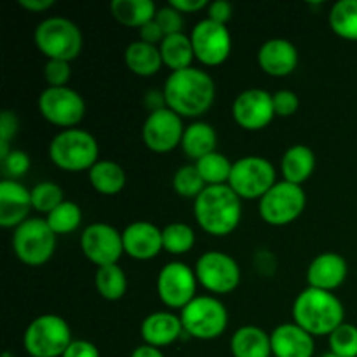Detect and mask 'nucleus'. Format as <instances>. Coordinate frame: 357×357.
<instances>
[{
  "label": "nucleus",
  "mask_w": 357,
  "mask_h": 357,
  "mask_svg": "<svg viewBox=\"0 0 357 357\" xmlns=\"http://www.w3.org/2000/svg\"><path fill=\"white\" fill-rule=\"evenodd\" d=\"M162 93L169 110L181 119H195L204 115L213 107L216 87L208 72L190 66L180 72H171L164 82Z\"/></svg>",
  "instance_id": "f257e3e1"
},
{
  "label": "nucleus",
  "mask_w": 357,
  "mask_h": 357,
  "mask_svg": "<svg viewBox=\"0 0 357 357\" xmlns=\"http://www.w3.org/2000/svg\"><path fill=\"white\" fill-rule=\"evenodd\" d=\"M293 323L312 337H330L345 323V309L335 293L305 288L293 302Z\"/></svg>",
  "instance_id": "f03ea898"
},
{
  "label": "nucleus",
  "mask_w": 357,
  "mask_h": 357,
  "mask_svg": "<svg viewBox=\"0 0 357 357\" xmlns=\"http://www.w3.org/2000/svg\"><path fill=\"white\" fill-rule=\"evenodd\" d=\"M243 199L229 185L206 187L194 201V216L209 236L225 237L239 227L243 216Z\"/></svg>",
  "instance_id": "7ed1b4c3"
},
{
  "label": "nucleus",
  "mask_w": 357,
  "mask_h": 357,
  "mask_svg": "<svg viewBox=\"0 0 357 357\" xmlns=\"http://www.w3.org/2000/svg\"><path fill=\"white\" fill-rule=\"evenodd\" d=\"M100 145L91 132L80 128L63 129L49 143V159L66 173H89L98 162Z\"/></svg>",
  "instance_id": "20e7f679"
},
{
  "label": "nucleus",
  "mask_w": 357,
  "mask_h": 357,
  "mask_svg": "<svg viewBox=\"0 0 357 357\" xmlns=\"http://www.w3.org/2000/svg\"><path fill=\"white\" fill-rule=\"evenodd\" d=\"M33 42L47 59L72 63L80 54L84 37L73 21L61 16H52L40 21L33 31Z\"/></svg>",
  "instance_id": "39448f33"
},
{
  "label": "nucleus",
  "mask_w": 357,
  "mask_h": 357,
  "mask_svg": "<svg viewBox=\"0 0 357 357\" xmlns=\"http://www.w3.org/2000/svg\"><path fill=\"white\" fill-rule=\"evenodd\" d=\"M72 342L70 324L56 314L35 317L23 333V349L30 357H63Z\"/></svg>",
  "instance_id": "423d86ee"
},
{
  "label": "nucleus",
  "mask_w": 357,
  "mask_h": 357,
  "mask_svg": "<svg viewBox=\"0 0 357 357\" xmlns=\"http://www.w3.org/2000/svg\"><path fill=\"white\" fill-rule=\"evenodd\" d=\"M183 333L195 340H216L229 326V312L216 296H195L180 314Z\"/></svg>",
  "instance_id": "0eeeda50"
},
{
  "label": "nucleus",
  "mask_w": 357,
  "mask_h": 357,
  "mask_svg": "<svg viewBox=\"0 0 357 357\" xmlns=\"http://www.w3.org/2000/svg\"><path fill=\"white\" fill-rule=\"evenodd\" d=\"M45 218H28L14 230L13 250L17 260L28 267H42L54 255L58 241Z\"/></svg>",
  "instance_id": "6e6552de"
},
{
  "label": "nucleus",
  "mask_w": 357,
  "mask_h": 357,
  "mask_svg": "<svg viewBox=\"0 0 357 357\" xmlns=\"http://www.w3.org/2000/svg\"><path fill=\"white\" fill-rule=\"evenodd\" d=\"M278 173L271 160L265 157L248 155L236 160L230 173L229 187L246 201H260L275 183Z\"/></svg>",
  "instance_id": "1a4fd4ad"
},
{
  "label": "nucleus",
  "mask_w": 357,
  "mask_h": 357,
  "mask_svg": "<svg viewBox=\"0 0 357 357\" xmlns=\"http://www.w3.org/2000/svg\"><path fill=\"white\" fill-rule=\"evenodd\" d=\"M307 206L303 187L278 181L264 197L258 201V213L261 220L272 227H284L295 222Z\"/></svg>",
  "instance_id": "9d476101"
},
{
  "label": "nucleus",
  "mask_w": 357,
  "mask_h": 357,
  "mask_svg": "<svg viewBox=\"0 0 357 357\" xmlns=\"http://www.w3.org/2000/svg\"><path fill=\"white\" fill-rule=\"evenodd\" d=\"M38 112L49 124L73 129L86 117V101L72 87H45L37 101Z\"/></svg>",
  "instance_id": "9b49d317"
},
{
  "label": "nucleus",
  "mask_w": 357,
  "mask_h": 357,
  "mask_svg": "<svg viewBox=\"0 0 357 357\" xmlns=\"http://www.w3.org/2000/svg\"><path fill=\"white\" fill-rule=\"evenodd\" d=\"M194 271L199 284L213 295H229L241 282L239 264L223 251L202 253Z\"/></svg>",
  "instance_id": "f8f14e48"
},
{
  "label": "nucleus",
  "mask_w": 357,
  "mask_h": 357,
  "mask_svg": "<svg viewBox=\"0 0 357 357\" xmlns=\"http://www.w3.org/2000/svg\"><path fill=\"white\" fill-rule=\"evenodd\" d=\"M195 271L183 261H171L157 275V295L169 309L181 310L197 296Z\"/></svg>",
  "instance_id": "ddd939ff"
},
{
  "label": "nucleus",
  "mask_w": 357,
  "mask_h": 357,
  "mask_svg": "<svg viewBox=\"0 0 357 357\" xmlns=\"http://www.w3.org/2000/svg\"><path fill=\"white\" fill-rule=\"evenodd\" d=\"M190 40L195 59L206 66H220L232 52V37L227 24L215 23L208 17L195 24Z\"/></svg>",
  "instance_id": "4468645a"
},
{
  "label": "nucleus",
  "mask_w": 357,
  "mask_h": 357,
  "mask_svg": "<svg viewBox=\"0 0 357 357\" xmlns=\"http://www.w3.org/2000/svg\"><path fill=\"white\" fill-rule=\"evenodd\" d=\"M80 250L84 257L98 268L119 264L124 255L122 232L108 223H91L80 236Z\"/></svg>",
  "instance_id": "2eb2a0df"
},
{
  "label": "nucleus",
  "mask_w": 357,
  "mask_h": 357,
  "mask_svg": "<svg viewBox=\"0 0 357 357\" xmlns=\"http://www.w3.org/2000/svg\"><path fill=\"white\" fill-rule=\"evenodd\" d=\"M185 128L183 119L169 108L150 112L142 129L143 142L152 152L169 153L181 145Z\"/></svg>",
  "instance_id": "dca6fc26"
},
{
  "label": "nucleus",
  "mask_w": 357,
  "mask_h": 357,
  "mask_svg": "<svg viewBox=\"0 0 357 357\" xmlns=\"http://www.w3.org/2000/svg\"><path fill=\"white\" fill-rule=\"evenodd\" d=\"M232 117L246 131L265 129L275 117L272 94L258 87L243 91L232 103Z\"/></svg>",
  "instance_id": "f3484780"
},
{
  "label": "nucleus",
  "mask_w": 357,
  "mask_h": 357,
  "mask_svg": "<svg viewBox=\"0 0 357 357\" xmlns=\"http://www.w3.org/2000/svg\"><path fill=\"white\" fill-rule=\"evenodd\" d=\"M124 253L135 260L146 261L164 250L162 229L150 222H132L122 230Z\"/></svg>",
  "instance_id": "a211bd4d"
},
{
  "label": "nucleus",
  "mask_w": 357,
  "mask_h": 357,
  "mask_svg": "<svg viewBox=\"0 0 357 357\" xmlns=\"http://www.w3.org/2000/svg\"><path fill=\"white\" fill-rule=\"evenodd\" d=\"M31 209V190L20 181L3 178L0 183V227L16 230L26 222Z\"/></svg>",
  "instance_id": "6ab92c4d"
},
{
  "label": "nucleus",
  "mask_w": 357,
  "mask_h": 357,
  "mask_svg": "<svg viewBox=\"0 0 357 357\" xmlns=\"http://www.w3.org/2000/svg\"><path fill=\"white\" fill-rule=\"evenodd\" d=\"M258 66L271 77H288L298 66V51L288 38H268L258 49Z\"/></svg>",
  "instance_id": "aec40b11"
},
{
  "label": "nucleus",
  "mask_w": 357,
  "mask_h": 357,
  "mask_svg": "<svg viewBox=\"0 0 357 357\" xmlns=\"http://www.w3.org/2000/svg\"><path fill=\"white\" fill-rule=\"evenodd\" d=\"M347 272L349 265L345 258L333 251H328L310 261L309 268H307V282H309V288L333 293L335 289L344 284L347 279Z\"/></svg>",
  "instance_id": "412c9836"
},
{
  "label": "nucleus",
  "mask_w": 357,
  "mask_h": 357,
  "mask_svg": "<svg viewBox=\"0 0 357 357\" xmlns=\"http://www.w3.org/2000/svg\"><path fill=\"white\" fill-rule=\"evenodd\" d=\"M272 357H312L316 342L296 323H284L271 333Z\"/></svg>",
  "instance_id": "4be33fe9"
},
{
  "label": "nucleus",
  "mask_w": 357,
  "mask_h": 357,
  "mask_svg": "<svg viewBox=\"0 0 357 357\" xmlns=\"http://www.w3.org/2000/svg\"><path fill=\"white\" fill-rule=\"evenodd\" d=\"M139 333H142L145 344L162 349L174 344L183 335V324H181L180 316L160 310V312L149 314L143 319L142 326H139Z\"/></svg>",
  "instance_id": "5701e85b"
},
{
  "label": "nucleus",
  "mask_w": 357,
  "mask_h": 357,
  "mask_svg": "<svg viewBox=\"0 0 357 357\" xmlns=\"http://www.w3.org/2000/svg\"><path fill=\"white\" fill-rule=\"evenodd\" d=\"M234 357H272L271 333L258 326H241L230 338Z\"/></svg>",
  "instance_id": "b1692460"
},
{
  "label": "nucleus",
  "mask_w": 357,
  "mask_h": 357,
  "mask_svg": "<svg viewBox=\"0 0 357 357\" xmlns=\"http://www.w3.org/2000/svg\"><path fill=\"white\" fill-rule=\"evenodd\" d=\"M316 169V155L305 145H293L284 152L281 160L282 180L302 187Z\"/></svg>",
  "instance_id": "393cba45"
},
{
  "label": "nucleus",
  "mask_w": 357,
  "mask_h": 357,
  "mask_svg": "<svg viewBox=\"0 0 357 357\" xmlns=\"http://www.w3.org/2000/svg\"><path fill=\"white\" fill-rule=\"evenodd\" d=\"M216 143H218V136H216L215 128L208 122L195 121L185 128L181 149L187 153L188 159L197 162L202 157L216 152Z\"/></svg>",
  "instance_id": "a878e982"
},
{
  "label": "nucleus",
  "mask_w": 357,
  "mask_h": 357,
  "mask_svg": "<svg viewBox=\"0 0 357 357\" xmlns=\"http://www.w3.org/2000/svg\"><path fill=\"white\" fill-rule=\"evenodd\" d=\"M124 63L135 75L138 77H152L160 70L162 56L157 45H150L146 42L135 40L126 47Z\"/></svg>",
  "instance_id": "bb28decb"
},
{
  "label": "nucleus",
  "mask_w": 357,
  "mask_h": 357,
  "mask_svg": "<svg viewBox=\"0 0 357 357\" xmlns=\"http://www.w3.org/2000/svg\"><path fill=\"white\" fill-rule=\"evenodd\" d=\"M89 183L98 194L101 195H117L126 187V171L121 164L114 160H98L87 173Z\"/></svg>",
  "instance_id": "cd10ccee"
},
{
  "label": "nucleus",
  "mask_w": 357,
  "mask_h": 357,
  "mask_svg": "<svg viewBox=\"0 0 357 357\" xmlns=\"http://www.w3.org/2000/svg\"><path fill=\"white\" fill-rule=\"evenodd\" d=\"M110 13L117 23L139 30L143 24L155 20L157 7L152 0H114Z\"/></svg>",
  "instance_id": "c85d7f7f"
},
{
  "label": "nucleus",
  "mask_w": 357,
  "mask_h": 357,
  "mask_svg": "<svg viewBox=\"0 0 357 357\" xmlns=\"http://www.w3.org/2000/svg\"><path fill=\"white\" fill-rule=\"evenodd\" d=\"M159 49L164 66H167L171 72H180V70L190 68L192 61L195 59L190 35H169V37L164 38Z\"/></svg>",
  "instance_id": "c756f323"
},
{
  "label": "nucleus",
  "mask_w": 357,
  "mask_h": 357,
  "mask_svg": "<svg viewBox=\"0 0 357 357\" xmlns=\"http://www.w3.org/2000/svg\"><path fill=\"white\" fill-rule=\"evenodd\" d=\"M94 286L101 298L108 300V302H117V300L124 298L126 291H128V275L119 264L100 267L96 268V274H94Z\"/></svg>",
  "instance_id": "7c9ffc66"
},
{
  "label": "nucleus",
  "mask_w": 357,
  "mask_h": 357,
  "mask_svg": "<svg viewBox=\"0 0 357 357\" xmlns=\"http://www.w3.org/2000/svg\"><path fill=\"white\" fill-rule=\"evenodd\" d=\"M328 23L335 35L357 42V0H340L335 3L328 16Z\"/></svg>",
  "instance_id": "2f4dec72"
},
{
  "label": "nucleus",
  "mask_w": 357,
  "mask_h": 357,
  "mask_svg": "<svg viewBox=\"0 0 357 357\" xmlns=\"http://www.w3.org/2000/svg\"><path fill=\"white\" fill-rule=\"evenodd\" d=\"M195 166H197L204 183L208 187H215V185H229L234 162H230L223 153L213 152L197 160Z\"/></svg>",
  "instance_id": "473e14b6"
},
{
  "label": "nucleus",
  "mask_w": 357,
  "mask_h": 357,
  "mask_svg": "<svg viewBox=\"0 0 357 357\" xmlns=\"http://www.w3.org/2000/svg\"><path fill=\"white\" fill-rule=\"evenodd\" d=\"M45 222L56 236L75 232L82 223V209L72 201H65L45 216Z\"/></svg>",
  "instance_id": "72a5a7b5"
},
{
  "label": "nucleus",
  "mask_w": 357,
  "mask_h": 357,
  "mask_svg": "<svg viewBox=\"0 0 357 357\" xmlns=\"http://www.w3.org/2000/svg\"><path fill=\"white\" fill-rule=\"evenodd\" d=\"M164 251L171 255H187L195 246V232L187 223L174 222L162 229Z\"/></svg>",
  "instance_id": "f704fd0d"
},
{
  "label": "nucleus",
  "mask_w": 357,
  "mask_h": 357,
  "mask_svg": "<svg viewBox=\"0 0 357 357\" xmlns=\"http://www.w3.org/2000/svg\"><path fill=\"white\" fill-rule=\"evenodd\" d=\"M208 187L202 180L195 164H187L181 166L173 176V188L180 197L183 199H197L202 194V190Z\"/></svg>",
  "instance_id": "c9c22d12"
},
{
  "label": "nucleus",
  "mask_w": 357,
  "mask_h": 357,
  "mask_svg": "<svg viewBox=\"0 0 357 357\" xmlns=\"http://www.w3.org/2000/svg\"><path fill=\"white\" fill-rule=\"evenodd\" d=\"M61 202H65L61 187L52 183V181H40L31 188V206H33L35 211L42 213V215L47 216Z\"/></svg>",
  "instance_id": "e433bc0d"
},
{
  "label": "nucleus",
  "mask_w": 357,
  "mask_h": 357,
  "mask_svg": "<svg viewBox=\"0 0 357 357\" xmlns=\"http://www.w3.org/2000/svg\"><path fill=\"white\" fill-rule=\"evenodd\" d=\"M330 352L338 357H357V326L344 323L328 337Z\"/></svg>",
  "instance_id": "4c0bfd02"
},
{
  "label": "nucleus",
  "mask_w": 357,
  "mask_h": 357,
  "mask_svg": "<svg viewBox=\"0 0 357 357\" xmlns=\"http://www.w3.org/2000/svg\"><path fill=\"white\" fill-rule=\"evenodd\" d=\"M0 162H2V173L6 174V180L21 178L28 173L31 164L30 157L23 150H10L3 159H0Z\"/></svg>",
  "instance_id": "58836bf2"
},
{
  "label": "nucleus",
  "mask_w": 357,
  "mask_h": 357,
  "mask_svg": "<svg viewBox=\"0 0 357 357\" xmlns=\"http://www.w3.org/2000/svg\"><path fill=\"white\" fill-rule=\"evenodd\" d=\"M44 79L47 87H66L72 79V66L68 61L47 59L44 66Z\"/></svg>",
  "instance_id": "ea45409f"
},
{
  "label": "nucleus",
  "mask_w": 357,
  "mask_h": 357,
  "mask_svg": "<svg viewBox=\"0 0 357 357\" xmlns=\"http://www.w3.org/2000/svg\"><path fill=\"white\" fill-rule=\"evenodd\" d=\"M155 21L166 37H169V35L183 33V24H185L183 14H181L180 10L174 9V7H171L169 3L160 7V9H157Z\"/></svg>",
  "instance_id": "a19ab883"
},
{
  "label": "nucleus",
  "mask_w": 357,
  "mask_h": 357,
  "mask_svg": "<svg viewBox=\"0 0 357 357\" xmlns=\"http://www.w3.org/2000/svg\"><path fill=\"white\" fill-rule=\"evenodd\" d=\"M20 119L13 110H3L0 114V159L10 152V139L17 135Z\"/></svg>",
  "instance_id": "79ce46f5"
},
{
  "label": "nucleus",
  "mask_w": 357,
  "mask_h": 357,
  "mask_svg": "<svg viewBox=\"0 0 357 357\" xmlns=\"http://www.w3.org/2000/svg\"><path fill=\"white\" fill-rule=\"evenodd\" d=\"M272 101H274V110L278 117H291L298 112L300 100L296 93L288 89H281L278 93L272 94Z\"/></svg>",
  "instance_id": "37998d69"
},
{
  "label": "nucleus",
  "mask_w": 357,
  "mask_h": 357,
  "mask_svg": "<svg viewBox=\"0 0 357 357\" xmlns=\"http://www.w3.org/2000/svg\"><path fill=\"white\" fill-rule=\"evenodd\" d=\"M234 7L232 3L227 2V0H215L208 6V20L215 21V23L227 24L232 17Z\"/></svg>",
  "instance_id": "c03bdc74"
},
{
  "label": "nucleus",
  "mask_w": 357,
  "mask_h": 357,
  "mask_svg": "<svg viewBox=\"0 0 357 357\" xmlns=\"http://www.w3.org/2000/svg\"><path fill=\"white\" fill-rule=\"evenodd\" d=\"M63 357H101L100 349L89 340H73Z\"/></svg>",
  "instance_id": "a18cd8bd"
},
{
  "label": "nucleus",
  "mask_w": 357,
  "mask_h": 357,
  "mask_svg": "<svg viewBox=\"0 0 357 357\" xmlns=\"http://www.w3.org/2000/svg\"><path fill=\"white\" fill-rule=\"evenodd\" d=\"M164 38H166V35L160 30V26L157 24L155 20L149 21V23L143 24V26L139 28V40L142 42H146V44L157 45V47H159V45L162 44Z\"/></svg>",
  "instance_id": "49530a36"
},
{
  "label": "nucleus",
  "mask_w": 357,
  "mask_h": 357,
  "mask_svg": "<svg viewBox=\"0 0 357 357\" xmlns=\"http://www.w3.org/2000/svg\"><path fill=\"white\" fill-rule=\"evenodd\" d=\"M169 6L180 10L181 14H192L199 13L202 9H208L209 2L208 0H171Z\"/></svg>",
  "instance_id": "de8ad7c7"
},
{
  "label": "nucleus",
  "mask_w": 357,
  "mask_h": 357,
  "mask_svg": "<svg viewBox=\"0 0 357 357\" xmlns=\"http://www.w3.org/2000/svg\"><path fill=\"white\" fill-rule=\"evenodd\" d=\"M21 7L24 10H30V13H45L51 7H54V0H20Z\"/></svg>",
  "instance_id": "09e8293b"
},
{
  "label": "nucleus",
  "mask_w": 357,
  "mask_h": 357,
  "mask_svg": "<svg viewBox=\"0 0 357 357\" xmlns=\"http://www.w3.org/2000/svg\"><path fill=\"white\" fill-rule=\"evenodd\" d=\"M145 103L150 112H157V110H162V108H167L166 98H164L162 91H150V93L146 94Z\"/></svg>",
  "instance_id": "8fccbe9b"
},
{
  "label": "nucleus",
  "mask_w": 357,
  "mask_h": 357,
  "mask_svg": "<svg viewBox=\"0 0 357 357\" xmlns=\"http://www.w3.org/2000/svg\"><path fill=\"white\" fill-rule=\"evenodd\" d=\"M131 357H164V354L160 349L153 347V345L142 344L131 352Z\"/></svg>",
  "instance_id": "3c124183"
},
{
  "label": "nucleus",
  "mask_w": 357,
  "mask_h": 357,
  "mask_svg": "<svg viewBox=\"0 0 357 357\" xmlns=\"http://www.w3.org/2000/svg\"><path fill=\"white\" fill-rule=\"evenodd\" d=\"M2 357H16V356H14V354H10L9 351H6V352H3V354H2Z\"/></svg>",
  "instance_id": "603ef678"
},
{
  "label": "nucleus",
  "mask_w": 357,
  "mask_h": 357,
  "mask_svg": "<svg viewBox=\"0 0 357 357\" xmlns=\"http://www.w3.org/2000/svg\"><path fill=\"white\" fill-rule=\"evenodd\" d=\"M323 357H338V356H335V354H331V352H328V354H324Z\"/></svg>",
  "instance_id": "864d4df0"
}]
</instances>
